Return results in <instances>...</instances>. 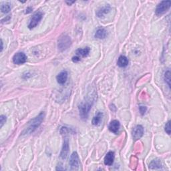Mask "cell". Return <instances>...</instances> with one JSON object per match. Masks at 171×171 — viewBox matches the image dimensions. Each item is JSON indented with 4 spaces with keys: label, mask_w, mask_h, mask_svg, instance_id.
I'll return each mask as SVG.
<instances>
[{
    "label": "cell",
    "mask_w": 171,
    "mask_h": 171,
    "mask_svg": "<svg viewBox=\"0 0 171 171\" xmlns=\"http://www.w3.org/2000/svg\"><path fill=\"white\" fill-rule=\"evenodd\" d=\"M164 80H165V82L167 83V84L168 85V86L170 88V72L169 70L165 72Z\"/></svg>",
    "instance_id": "20"
},
{
    "label": "cell",
    "mask_w": 171,
    "mask_h": 171,
    "mask_svg": "<svg viewBox=\"0 0 171 171\" xmlns=\"http://www.w3.org/2000/svg\"><path fill=\"white\" fill-rule=\"evenodd\" d=\"M6 116L4 115H2L0 116V123H1V128H2L3 125L4 123H6Z\"/></svg>",
    "instance_id": "22"
},
{
    "label": "cell",
    "mask_w": 171,
    "mask_h": 171,
    "mask_svg": "<svg viewBox=\"0 0 171 171\" xmlns=\"http://www.w3.org/2000/svg\"><path fill=\"white\" fill-rule=\"evenodd\" d=\"M10 10H11V7H10V6L8 3L2 4L1 6V11L3 13H8L10 12Z\"/></svg>",
    "instance_id": "19"
},
{
    "label": "cell",
    "mask_w": 171,
    "mask_h": 171,
    "mask_svg": "<svg viewBox=\"0 0 171 171\" xmlns=\"http://www.w3.org/2000/svg\"><path fill=\"white\" fill-rule=\"evenodd\" d=\"M1 44H2V49H1V51H2L3 48V41H2V40L1 41Z\"/></svg>",
    "instance_id": "26"
},
{
    "label": "cell",
    "mask_w": 171,
    "mask_h": 171,
    "mask_svg": "<svg viewBox=\"0 0 171 171\" xmlns=\"http://www.w3.org/2000/svg\"><path fill=\"white\" fill-rule=\"evenodd\" d=\"M110 10H111L110 6H109V5H107V6H104L98 10V11L96 12V16L99 18H104L106 15L109 13Z\"/></svg>",
    "instance_id": "10"
},
{
    "label": "cell",
    "mask_w": 171,
    "mask_h": 171,
    "mask_svg": "<svg viewBox=\"0 0 171 171\" xmlns=\"http://www.w3.org/2000/svg\"><path fill=\"white\" fill-rule=\"evenodd\" d=\"M45 117V114L44 112H40L39 115L31 120L27 125V127L25 128V130L22 132L23 135H28L35 132L40 125L41 122H43Z\"/></svg>",
    "instance_id": "2"
},
{
    "label": "cell",
    "mask_w": 171,
    "mask_h": 171,
    "mask_svg": "<svg viewBox=\"0 0 171 171\" xmlns=\"http://www.w3.org/2000/svg\"><path fill=\"white\" fill-rule=\"evenodd\" d=\"M115 154L112 151H110L108 152L104 157V164L106 166H112L113 164L114 160H115Z\"/></svg>",
    "instance_id": "14"
},
{
    "label": "cell",
    "mask_w": 171,
    "mask_h": 171,
    "mask_svg": "<svg viewBox=\"0 0 171 171\" xmlns=\"http://www.w3.org/2000/svg\"><path fill=\"white\" fill-rule=\"evenodd\" d=\"M171 6V2L168 1H163L160 2L157 7L156 9V14L157 15H161L164 14L168 10L170 9Z\"/></svg>",
    "instance_id": "4"
},
{
    "label": "cell",
    "mask_w": 171,
    "mask_h": 171,
    "mask_svg": "<svg viewBox=\"0 0 171 171\" xmlns=\"http://www.w3.org/2000/svg\"><path fill=\"white\" fill-rule=\"evenodd\" d=\"M139 110H140V112H141V115H144L145 112H147V108L146 106H140Z\"/></svg>",
    "instance_id": "23"
},
{
    "label": "cell",
    "mask_w": 171,
    "mask_h": 171,
    "mask_svg": "<svg viewBox=\"0 0 171 171\" xmlns=\"http://www.w3.org/2000/svg\"><path fill=\"white\" fill-rule=\"evenodd\" d=\"M68 72H67L65 70L62 71V72H60V73L58 76H56L57 82H58V83L59 84L63 85L66 82L67 80H68Z\"/></svg>",
    "instance_id": "12"
},
{
    "label": "cell",
    "mask_w": 171,
    "mask_h": 171,
    "mask_svg": "<svg viewBox=\"0 0 171 171\" xmlns=\"http://www.w3.org/2000/svg\"><path fill=\"white\" fill-rule=\"evenodd\" d=\"M103 113L102 112H98L95 116L93 118L92 123L94 126H98L101 122V120L103 117Z\"/></svg>",
    "instance_id": "18"
},
{
    "label": "cell",
    "mask_w": 171,
    "mask_h": 171,
    "mask_svg": "<svg viewBox=\"0 0 171 171\" xmlns=\"http://www.w3.org/2000/svg\"><path fill=\"white\" fill-rule=\"evenodd\" d=\"M43 18V13L41 12H38L34 14L33 16L31 18L29 23L28 25V28L29 29H34L39 24V23L41 22V19Z\"/></svg>",
    "instance_id": "5"
},
{
    "label": "cell",
    "mask_w": 171,
    "mask_h": 171,
    "mask_svg": "<svg viewBox=\"0 0 171 171\" xmlns=\"http://www.w3.org/2000/svg\"><path fill=\"white\" fill-rule=\"evenodd\" d=\"M71 44H72V41L69 36L66 35H62L58 39V49L61 51H65L67 49H68V48L71 45Z\"/></svg>",
    "instance_id": "3"
},
{
    "label": "cell",
    "mask_w": 171,
    "mask_h": 171,
    "mask_svg": "<svg viewBox=\"0 0 171 171\" xmlns=\"http://www.w3.org/2000/svg\"><path fill=\"white\" fill-rule=\"evenodd\" d=\"M120 124L119 122V121L115 120L110 122L109 126H108V128H109V131L114 133V134H118L119 129H120Z\"/></svg>",
    "instance_id": "13"
},
{
    "label": "cell",
    "mask_w": 171,
    "mask_h": 171,
    "mask_svg": "<svg viewBox=\"0 0 171 171\" xmlns=\"http://www.w3.org/2000/svg\"><path fill=\"white\" fill-rule=\"evenodd\" d=\"M70 166L71 170H78L80 167V159L78 154L76 152H74L72 154L70 159Z\"/></svg>",
    "instance_id": "6"
},
{
    "label": "cell",
    "mask_w": 171,
    "mask_h": 171,
    "mask_svg": "<svg viewBox=\"0 0 171 171\" xmlns=\"http://www.w3.org/2000/svg\"><path fill=\"white\" fill-rule=\"evenodd\" d=\"M144 134V128L141 125H137L134 128L132 131V136L134 141L141 138Z\"/></svg>",
    "instance_id": "8"
},
{
    "label": "cell",
    "mask_w": 171,
    "mask_h": 171,
    "mask_svg": "<svg viewBox=\"0 0 171 171\" xmlns=\"http://www.w3.org/2000/svg\"><path fill=\"white\" fill-rule=\"evenodd\" d=\"M163 165L159 159H154L152 160L149 164V168L151 169H162Z\"/></svg>",
    "instance_id": "16"
},
{
    "label": "cell",
    "mask_w": 171,
    "mask_h": 171,
    "mask_svg": "<svg viewBox=\"0 0 171 171\" xmlns=\"http://www.w3.org/2000/svg\"><path fill=\"white\" fill-rule=\"evenodd\" d=\"M75 2H66V3H68L69 6H70V5H72V3H74Z\"/></svg>",
    "instance_id": "25"
},
{
    "label": "cell",
    "mask_w": 171,
    "mask_h": 171,
    "mask_svg": "<svg viewBox=\"0 0 171 171\" xmlns=\"http://www.w3.org/2000/svg\"><path fill=\"white\" fill-rule=\"evenodd\" d=\"M107 36V31L104 28H99L96 30L94 34V37L96 38L102 40L106 38Z\"/></svg>",
    "instance_id": "15"
},
{
    "label": "cell",
    "mask_w": 171,
    "mask_h": 171,
    "mask_svg": "<svg viewBox=\"0 0 171 171\" xmlns=\"http://www.w3.org/2000/svg\"><path fill=\"white\" fill-rule=\"evenodd\" d=\"M69 149H70L69 141H68V140L66 138V139H65V141L64 142L63 147H62L61 151L60 152V158L61 159L64 160L67 158V157H68V155Z\"/></svg>",
    "instance_id": "9"
},
{
    "label": "cell",
    "mask_w": 171,
    "mask_h": 171,
    "mask_svg": "<svg viewBox=\"0 0 171 171\" xmlns=\"http://www.w3.org/2000/svg\"><path fill=\"white\" fill-rule=\"evenodd\" d=\"M90 48L89 47H86L84 48H82V49H78L76 51V56L80 60L82 58H85V57H87L90 54Z\"/></svg>",
    "instance_id": "11"
},
{
    "label": "cell",
    "mask_w": 171,
    "mask_h": 171,
    "mask_svg": "<svg viewBox=\"0 0 171 171\" xmlns=\"http://www.w3.org/2000/svg\"><path fill=\"white\" fill-rule=\"evenodd\" d=\"M165 131L168 134H170V122L168 121L165 125Z\"/></svg>",
    "instance_id": "21"
},
{
    "label": "cell",
    "mask_w": 171,
    "mask_h": 171,
    "mask_svg": "<svg viewBox=\"0 0 171 171\" xmlns=\"http://www.w3.org/2000/svg\"><path fill=\"white\" fill-rule=\"evenodd\" d=\"M97 98V96L95 92L90 93L87 96L84 101H83L78 106L80 115L83 120H86L88 117V115L92 106L94 104V102Z\"/></svg>",
    "instance_id": "1"
},
{
    "label": "cell",
    "mask_w": 171,
    "mask_h": 171,
    "mask_svg": "<svg viewBox=\"0 0 171 171\" xmlns=\"http://www.w3.org/2000/svg\"><path fill=\"white\" fill-rule=\"evenodd\" d=\"M32 8H27V9H26V12H25V13H30L31 12H32Z\"/></svg>",
    "instance_id": "24"
},
{
    "label": "cell",
    "mask_w": 171,
    "mask_h": 171,
    "mask_svg": "<svg viewBox=\"0 0 171 171\" xmlns=\"http://www.w3.org/2000/svg\"><path fill=\"white\" fill-rule=\"evenodd\" d=\"M117 64L120 68H125L128 64V60L126 56H120L118 60Z\"/></svg>",
    "instance_id": "17"
},
{
    "label": "cell",
    "mask_w": 171,
    "mask_h": 171,
    "mask_svg": "<svg viewBox=\"0 0 171 171\" xmlns=\"http://www.w3.org/2000/svg\"><path fill=\"white\" fill-rule=\"evenodd\" d=\"M27 61V56L24 52H18L13 57V62L15 64L21 65L25 63Z\"/></svg>",
    "instance_id": "7"
}]
</instances>
